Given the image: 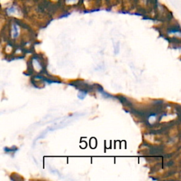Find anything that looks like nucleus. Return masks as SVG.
<instances>
[{
	"instance_id": "3",
	"label": "nucleus",
	"mask_w": 181,
	"mask_h": 181,
	"mask_svg": "<svg viewBox=\"0 0 181 181\" xmlns=\"http://www.w3.org/2000/svg\"><path fill=\"white\" fill-rule=\"evenodd\" d=\"M66 1L69 4H74V3L77 2V0H66Z\"/></svg>"
},
{
	"instance_id": "2",
	"label": "nucleus",
	"mask_w": 181,
	"mask_h": 181,
	"mask_svg": "<svg viewBox=\"0 0 181 181\" xmlns=\"http://www.w3.org/2000/svg\"><path fill=\"white\" fill-rule=\"evenodd\" d=\"M7 12L8 15L9 16H14L17 15L19 13V11L17 7H16L15 5H11L10 7H9L7 9Z\"/></svg>"
},
{
	"instance_id": "1",
	"label": "nucleus",
	"mask_w": 181,
	"mask_h": 181,
	"mask_svg": "<svg viewBox=\"0 0 181 181\" xmlns=\"http://www.w3.org/2000/svg\"><path fill=\"white\" fill-rule=\"evenodd\" d=\"M20 33V28L18 24L13 23L12 26V36L13 38H16L19 37Z\"/></svg>"
}]
</instances>
